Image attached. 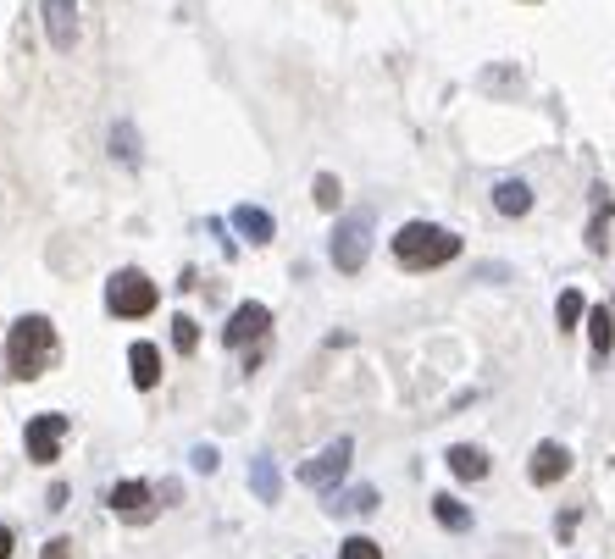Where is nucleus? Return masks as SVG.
I'll use <instances>...</instances> for the list:
<instances>
[{
	"instance_id": "28",
	"label": "nucleus",
	"mask_w": 615,
	"mask_h": 559,
	"mask_svg": "<svg viewBox=\"0 0 615 559\" xmlns=\"http://www.w3.org/2000/svg\"><path fill=\"white\" fill-rule=\"evenodd\" d=\"M12 548H17V537H12V526H0V559H12Z\"/></svg>"
},
{
	"instance_id": "17",
	"label": "nucleus",
	"mask_w": 615,
	"mask_h": 559,
	"mask_svg": "<svg viewBox=\"0 0 615 559\" xmlns=\"http://www.w3.org/2000/svg\"><path fill=\"white\" fill-rule=\"evenodd\" d=\"M588 344H593V355H599V360L615 349V310H604V305L588 310Z\"/></svg>"
},
{
	"instance_id": "21",
	"label": "nucleus",
	"mask_w": 615,
	"mask_h": 559,
	"mask_svg": "<svg viewBox=\"0 0 615 559\" xmlns=\"http://www.w3.org/2000/svg\"><path fill=\"white\" fill-rule=\"evenodd\" d=\"M555 322H560V333H571V327L582 322V294H577V288H566V294H560V305H555Z\"/></svg>"
},
{
	"instance_id": "25",
	"label": "nucleus",
	"mask_w": 615,
	"mask_h": 559,
	"mask_svg": "<svg viewBox=\"0 0 615 559\" xmlns=\"http://www.w3.org/2000/svg\"><path fill=\"white\" fill-rule=\"evenodd\" d=\"M189 465H194V471H205V476H211V471H217V449H211V443H194Z\"/></svg>"
},
{
	"instance_id": "3",
	"label": "nucleus",
	"mask_w": 615,
	"mask_h": 559,
	"mask_svg": "<svg viewBox=\"0 0 615 559\" xmlns=\"http://www.w3.org/2000/svg\"><path fill=\"white\" fill-rule=\"evenodd\" d=\"M156 299H161V288L150 283L139 266H122V272H111V283H106V310L122 316V322H145L150 310H156Z\"/></svg>"
},
{
	"instance_id": "13",
	"label": "nucleus",
	"mask_w": 615,
	"mask_h": 559,
	"mask_svg": "<svg viewBox=\"0 0 615 559\" xmlns=\"http://www.w3.org/2000/svg\"><path fill=\"white\" fill-rule=\"evenodd\" d=\"M444 460H449V471H455L460 482H483V476H488V454L477 449V443H455Z\"/></svg>"
},
{
	"instance_id": "7",
	"label": "nucleus",
	"mask_w": 615,
	"mask_h": 559,
	"mask_svg": "<svg viewBox=\"0 0 615 559\" xmlns=\"http://www.w3.org/2000/svg\"><path fill=\"white\" fill-rule=\"evenodd\" d=\"M106 510L122 515V521H133V526H145L150 515H156V488H150V482H111Z\"/></svg>"
},
{
	"instance_id": "10",
	"label": "nucleus",
	"mask_w": 615,
	"mask_h": 559,
	"mask_svg": "<svg viewBox=\"0 0 615 559\" xmlns=\"http://www.w3.org/2000/svg\"><path fill=\"white\" fill-rule=\"evenodd\" d=\"M45 34H50V50L78 45V0H45Z\"/></svg>"
},
{
	"instance_id": "1",
	"label": "nucleus",
	"mask_w": 615,
	"mask_h": 559,
	"mask_svg": "<svg viewBox=\"0 0 615 559\" xmlns=\"http://www.w3.org/2000/svg\"><path fill=\"white\" fill-rule=\"evenodd\" d=\"M460 250H466L460 233H449V227H438V222H405L394 233V261L405 266V272H433V266H449Z\"/></svg>"
},
{
	"instance_id": "14",
	"label": "nucleus",
	"mask_w": 615,
	"mask_h": 559,
	"mask_svg": "<svg viewBox=\"0 0 615 559\" xmlns=\"http://www.w3.org/2000/svg\"><path fill=\"white\" fill-rule=\"evenodd\" d=\"M610 216H615V200L604 189H593V222H588V250L593 255L610 250Z\"/></svg>"
},
{
	"instance_id": "11",
	"label": "nucleus",
	"mask_w": 615,
	"mask_h": 559,
	"mask_svg": "<svg viewBox=\"0 0 615 559\" xmlns=\"http://www.w3.org/2000/svg\"><path fill=\"white\" fill-rule=\"evenodd\" d=\"M233 227H239L250 244H272V233H278V222H272V211H261V205H233L228 216Z\"/></svg>"
},
{
	"instance_id": "12",
	"label": "nucleus",
	"mask_w": 615,
	"mask_h": 559,
	"mask_svg": "<svg viewBox=\"0 0 615 559\" xmlns=\"http://www.w3.org/2000/svg\"><path fill=\"white\" fill-rule=\"evenodd\" d=\"M128 366H133V388H139V393H150V388L161 382V349L139 338V344L128 349Z\"/></svg>"
},
{
	"instance_id": "6",
	"label": "nucleus",
	"mask_w": 615,
	"mask_h": 559,
	"mask_svg": "<svg viewBox=\"0 0 615 559\" xmlns=\"http://www.w3.org/2000/svg\"><path fill=\"white\" fill-rule=\"evenodd\" d=\"M67 432H73V421L61 416V410H45V416H28V427H23L28 460H34V465H56L61 438H67Z\"/></svg>"
},
{
	"instance_id": "24",
	"label": "nucleus",
	"mask_w": 615,
	"mask_h": 559,
	"mask_svg": "<svg viewBox=\"0 0 615 559\" xmlns=\"http://www.w3.org/2000/svg\"><path fill=\"white\" fill-rule=\"evenodd\" d=\"M338 559H383V548H377L372 537H344V548H338Z\"/></svg>"
},
{
	"instance_id": "20",
	"label": "nucleus",
	"mask_w": 615,
	"mask_h": 559,
	"mask_svg": "<svg viewBox=\"0 0 615 559\" xmlns=\"http://www.w3.org/2000/svg\"><path fill=\"white\" fill-rule=\"evenodd\" d=\"M327 510H377V488H350V493H333V504Z\"/></svg>"
},
{
	"instance_id": "16",
	"label": "nucleus",
	"mask_w": 615,
	"mask_h": 559,
	"mask_svg": "<svg viewBox=\"0 0 615 559\" xmlns=\"http://www.w3.org/2000/svg\"><path fill=\"white\" fill-rule=\"evenodd\" d=\"M494 211H499V216H527V211H532V189H527L521 178L494 183Z\"/></svg>"
},
{
	"instance_id": "8",
	"label": "nucleus",
	"mask_w": 615,
	"mask_h": 559,
	"mask_svg": "<svg viewBox=\"0 0 615 559\" xmlns=\"http://www.w3.org/2000/svg\"><path fill=\"white\" fill-rule=\"evenodd\" d=\"M266 327H272V310L261 305V299H250V305H239L228 316V327H222V344L228 349H244L255 344V338H266Z\"/></svg>"
},
{
	"instance_id": "2",
	"label": "nucleus",
	"mask_w": 615,
	"mask_h": 559,
	"mask_svg": "<svg viewBox=\"0 0 615 559\" xmlns=\"http://www.w3.org/2000/svg\"><path fill=\"white\" fill-rule=\"evenodd\" d=\"M50 360H56V327H50V316H17L12 338H6V366H12V377L34 382L50 371Z\"/></svg>"
},
{
	"instance_id": "23",
	"label": "nucleus",
	"mask_w": 615,
	"mask_h": 559,
	"mask_svg": "<svg viewBox=\"0 0 615 559\" xmlns=\"http://www.w3.org/2000/svg\"><path fill=\"white\" fill-rule=\"evenodd\" d=\"M338 200H344V183H338L333 172H322V178H316V205H322V211H338Z\"/></svg>"
},
{
	"instance_id": "15",
	"label": "nucleus",
	"mask_w": 615,
	"mask_h": 559,
	"mask_svg": "<svg viewBox=\"0 0 615 559\" xmlns=\"http://www.w3.org/2000/svg\"><path fill=\"white\" fill-rule=\"evenodd\" d=\"M250 488H255V499H261V504H278L283 499V476H278V465L266 460V454H255V460H250Z\"/></svg>"
},
{
	"instance_id": "22",
	"label": "nucleus",
	"mask_w": 615,
	"mask_h": 559,
	"mask_svg": "<svg viewBox=\"0 0 615 559\" xmlns=\"http://www.w3.org/2000/svg\"><path fill=\"white\" fill-rule=\"evenodd\" d=\"M111 155H122V167H139V139H133L128 122H122L117 133H111Z\"/></svg>"
},
{
	"instance_id": "18",
	"label": "nucleus",
	"mask_w": 615,
	"mask_h": 559,
	"mask_svg": "<svg viewBox=\"0 0 615 559\" xmlns=\"http://www.w3.org/2000/svg\"><path fill=\"white\" fill-rule=\"evenodd\" d=\"M433 515H438L444 532H471V510L460 499H449V493H438V499H433Z\"/></svg>"
},
{
	"instance_id": "19",
	"label": "nucleus",
	"mask_w": 615,
	"mask_h": 559,
	"mask_svg": "<svg viewBox=\"0 0 615 559\" xmlns=\"http://www.w3.org/2000/svg\"><path fill=\"white\" fill-rule=\"evenodd\" d=\"M172 344H178V355H194L200 349V322L194 316H172Z\"/></svg>"
},
{
	"instance_id": "26",
	"label": "nucleus",
	"mask_w": 615,
	"mask_h": 559,
	"mask_svg": "<svg viewBox=\"0 0 615 559\" xmlns=\"http://www.w3.org/2000/svg\"><path fill=\"white\" fill-rule=\"evenodd\" d=\"M39 559H73V537H50Z\"/></svg>"
},
{
	"instance_id": "9",
	"label": "nucleus",
	"mask_w": 615,
	"mask_h": 559,
	"mask_svg": "<svg viewBox=\"0 0 615 559\" xmlns=\"http://www.w3.org/2000/svg\"><path fill=\"white\" fill-rule=\"evenodd\" d=\"M571 471V449L566 443H538V449H532V460H527V476H532V488H555L560 476Z\"/></svg>"
},
{
	"instance_id": "4",
	"label": "nucleus",
	"mask_w": 615,
	"mask_h": 559,
	"mask_svg": "<svg viewBox=\"0 0 615 559\" xmlns=\"http://www.w3.org/2000/svg\"><path fill=\"white\" fill-rule=\"evenodd\" d=\"M327 250H333V266L344 277L361 272L366 255H372V211H350V216H344V222L333 227V244H327Z\"/></svg>"
},
{
	"instance_id": "27",
	"label": "nucleus",
	"mask_w": 615,
	"mask_h": 559,
	"mask_svg": "<svg viewBox=\"0 0 615 559\" xmlns=\"http://www.w3.org/2000/svg\"><path fill=\"white\" fill-rule=\"evenodd\" d=\"M45 499H50V510H61V504H67V482H50Z\"/></svg>"
},
{
	"instance_id": "5",
	"label": "nucleus",
	"mask_w": 615,
	"mask_h": 559,
	"mask_svg": "<svg viewBox=\"0 0 615 559\" xmlns=\"http://www.w3.org/2000/svg\"><path fill=\"white\" fill-rule=\"evenodd\" d=\"M350 454H355L350 438H333L316 460L300 465V482H305V488H316V493H338V482H344V471H350Z\"/></svg>"
}]
</instances>
